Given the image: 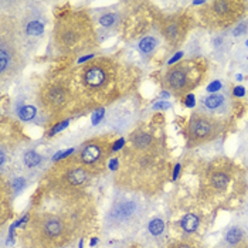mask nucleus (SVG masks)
<instances>
[{
	"instance_id": "obj_4",
	"label": "nucleus",
	"mask_w": 248,
	"mask_h": 248,
	"mask_svg": "<svg viewBox=\"0 0 248 248\" xmlns=\"http://www.w3.org/2000/svg\"><path fill=\"white\" fill-rule=\"evenodd\" d=\"M206 64L200 60H186L172 65L163 76V87L174 95L183 96L199 85Z\"/></svg>"
},
{
	"instance_id": "obj_20",
	"label": "nucleus",
	"mask_w": 248,
	"mask_h": 248,
	"mask_svg": "<svg viewBox=\"0 0 248 248\" xmlns=\"http://www.w3.org/2000/svg\"><path fill=\"white\" fill-rule=\"evenodd\" d=\"M36 114H37V109L33 105H26L19 111V118L24 122H29V121L34 119Z\"/></svg>"
},
{
	"instance_id": "obj_5",
	"label": "nucleus",
	"mask_w": 248,
	"mask_h": 248,
	"mask_svg": "<svg viewBox=\"0 0 248 248\" xmlns=\"http://www.w3.org/2000/svg\"><path fill=\"white\" fill-rule=\"evenodd\" d=\"M38 99L43 111L56 121L61 116H65L67 112H73L74 108L78 107L71 88L60 81L43 85L38 93Z\"/></svg>"
},
{
	"instance_id": "obj_22",
	"label": "nucleus",
	"mask_w": 248,
	"mask_h": 248,
	"mask_svg": "<svg viewBox=\"0 0 248 248\" xmlns=\"http://www.w3.org/2000/svg\"><path fill=\"white\" fill-rule=\"evenodd\" d=\"M165 230V223L160 218H155L149 223V231L153 235H160Z\"/></svg>"
},
{
	"instance_id": "obj_11",
	"label": "nucleus",
	"mask_w": 248,
	"mask_h": 248,
	"mask_svg": "<svg viewBox=\"0 0 248 248\" xmlns=\"http://www.w3.org/2000/svg\"><path fill=\"white\" fill-rule=\"evenodd\" d=\"M186 20L182 16H172L162 21V34L169 44L179 46L186 36Z\"/></svg>"
},
{
	"instance_id": "obj_16",
	"label": "nucleus",
	"mask_w": 248,
	"mask_h": 248,
	"mask_svg": "<svg viewBox=\"0 0 248 248\" xmlns=\"http://www.w3.org/2000/svg\"><path fill=\"white\" fill-rule=\"evenodd\" d=\"M121 21H122V17H121L119 13H116V12H109V13L102 15V16L98 19V24H99L102 29H105V30H115V29L121 24Z\"/></svg>"
},
{
	"instance_id": "obj_18",
	"label": "nucleus",
	"mask_w": 248,
	"mask_h": 248,
	"mask_svg": "<svg viewBox=\"0 0 248 248\" xmlns=\"http://www.w3.org/2000/svg\"><path fill=\"white\" fill-rule=\"evenodd\" d=\"M199 223H200V220H199V217L196 216V214H186L183 218H182V229L183 231H186V232H194L197 227H199Z\"/></svg>"
},
{
	"instance_id": "obj_6",
	"label": "nucleus",
	"mask_w": 248,
	"mask_h": 248,
	"mask_svg": "<svg viewBox=\"0 0 248 248\" xmlns=\"http://www.w3.org/2000/svg\"><path fill=\"white\" fill-rule=\"evenodd\" d=\"M24 60L21 54V40L17 29L10 23L9 30L1 24L0 34V76L1 79H12L23 70Z\"/></svg>"
},
{
	"instance_id": "obj_24",
	"label": "nucleus",
	"mask_w": 248,
	"mask_h": 248,
	"mask_svg": "<svg viewBox=\"0 0 248 248\" xmlns=\"http://www.w3.org/2000/svg\"><path fill=\"white\" fill-rule=\"evenodd\" d=\"M172 248H196L193 244L190 243H177V244H174Z\"/></svg>"
},
{
	"instance_id": "obj_17",
	"label": "nucleus",
	"mask_w": 248,
	"mask_h": 248,
	"mask_svg": "<svg viewBox=\"0 0 248 248\" xmlns=\"http://www.w3.org/2000/svg\"><path fill=\"white\" fill-rule=\"evenodd\" d=\"M157 47H159V40L156 37H153V36L143 37L139 41V44H138V48H139V51L143 56H152Z\"/></svg>"
},
{
	"instance_id": "obj_1",
	"label": "nucleus",
	"mask_w": 248,
	"mask_h": 248,
	"mask_svg": "<svg viewBox=\"0 0 248 248\" xmlns=\"http://www.w3.org/2000/svg\"><path fill=\"white\" fill-rule=\"evenodd\" d=\"M128 81L125 68L108 57L94 58L78 68L74 85L67 84L79 105L91 108L108 104L124 93Z\"/></svg>"
},
{
	"instance_id": "obj_13",
	"label": "nucleus",
	"mask_w": 248,
	"mask_h": 248,
	"mask_svg": "<svg viewBox=\"0 0 248 248\" xmlns=\"http://www.w3.org/2000/svg\"><path fill=\"white\" fill-rule=\"evenodd\" d=\"M129 148L135 151H149L156 148V140L149 132L139 129L129 136Z\"/></svg>"
},
{
	"instance_id": "obj_10",
	"label": "nucleus",
	"mask_w": 248,
	"mask_h": 248,
	"mask_svg": "<svg viewBox=\"0 0 248 248\" xmlns=\"http://www.w3.org/2000/svg\"><path fill=\"white\" fill-rule=\"evenodd\" d=\"M16 29L20 40L36 41L46 31V21L40 15L31 10L27 16L23 17V20L20 21V26H17Z\"/></svg>"
},
{
	"instance_id": "obj_7",
	"label": "nucleus",
	"mask_w": 248,
	"mask_h": 248,
	"mask_svg": "<svg viewBox=\"0 0 248 248\" xmlns=\"http://www.w3.org/2000/svg\"><path fill=\"white\" fill-rule=\"evenodd\" d=\"M244 13V4L234 0L211 1L202 13L203 21L214 29H224L234 24Z\"/></svg>"
},
{
	"instance_id": "obj_14",
	"label": "nucleus",
	"mask_w": 248,
	"mask_h": 248,
	"mask_svg": "<svg viewBox=\"0 0 248 248\" xmlns=\"http://www.w3.org/2000/svg\"><path fill=\"white\" fill-rule=\"evenodd\" d=\"M230 183V173L223 169H216L210 172L209 176V185H210L211 190L223 191L227 189Z\"/></svg>"
},
{
	"instance_id": "obj_21",
	"label": "nucleus",
	"mask_w": 248,
	"mask_h": 248,
	"mask_svg": "<svg viewBox=\"0 0 248 248\" xmlns=\"http://www.w3.org/2000/svg\"><path fill=\"white\" fill-rule=\"evenodd\" d=\"M23 160H24V165L27 168H36L38 163L41 162V156L38 153L30 151V152H27L24 155V159Z\"/></svg>"
},
{
	"instance_id": "obj_9",
	"label": "nucleus",
	"mask_w": 248,
	"mask_h": 248,
	"mask_svg": "<svg viewBox=\"0 0 248 248\" xmlns=\"http://www.w3.org/2000/svg\"><path fill=\"white\" fill-rule=\"evenodd\" d=\"M218 122L210 115L194 114L191 115L190 121L187 124V136L194 145L203 143L214 139L218 135Z\"/></svg>"
},
{
	"instance_id": "obj_3",
	"label": "nucleus",
	"mask_w": 248,
	"mask_h": 248,
	"mask_svg": "<svg viewBox=\"0 0 248 248\" xmlns=\"http://www.w3.org/2000/svg\"><path fill=\"white\" fill-rule=\"evenodd\" d=\"M70 237L68 223L57 214H38L29 223L26 241L33 248H56L67 244Z\"/></svg>"
},
{
	"instance_id": "obj_2",
	"label": "nucleus",
	"mask_w": 248,
	"mask_h": 248,
	"mask_svg": "<svg viewBox=\"0 0 248 248\" xmlns=\"http://www.w3.org/2000/svg\"><path fill=\"white\" fill-rule=\"evenodd\" d=\"M53 38L58 53L67 57L90 51L98 43L91 16L84 10H73L60 16L54 24Z\"/></svg>"
},
{
	"instance_id": "obj_15",
	"label": "nucleus",
	"mask_w": 248,
	"mask_h": 248,
	"mask_svg": "<svg viewBox=\"0 0 248 248\" xmlns=\"http://www.w3.org/2000/svg\"><path fill=\"white\" fill-rule=\"evenodd\" d=\"M227 98L224 95H220V94H213V95L207 96L203 99V105L209 109V111H217L220 114H224L226 112V108H227Z\"/></svg>"
},
{
	"instance_id": "obj_8",
	"label": "nucleus",
	"mask_w": 248,
	"mask_h": 248,
	"mask_svg": "<svg viewBox=\"0 0 248 248\" xmlns=\"http://www.w3.org/2000/svg\"><path fill=\"white\" fill-rule=\"evenodd\" d=\"M111 151L112 143L109 139L94 138L82 145L77 159L88 173H99L105 169V163Z\"/></svg>"
},
{
	"instance_id": "obj_19",
	"label": "nucleus",
	"mask_w": 248,
	"mask_h": 248,
	"mask_svg": "<svg viewBox=\"0 0 248 248\" xmlns=\"http://www.w3.org/2000/svg\"><path fill=\"white\" fill-rule=\"evenodd\" d=\"M241 240H243V232H241V230L240 229H231L226 234V241L229 243L230 246H238L240 243H241Z\"/></svg>"
},
{
	"instance_id": "obj_12",
	"label": "nucleus",
	"mask_w": 248,
	"mask_h": 248,
	"mask_svg": "<svg viewBox=\"0 0 248 248\" xmlns=\"http://www.w3.org/2000/svg\"><path fill=\"white\" fill-rule=\"evenodd\" d=\"M138 209L139 206L134 200H122L112 206V209L109 211V218L116 224L126 223L131 218H134L135 214L138 213Z\"/></svg>"
},
{
	"instance_id": "obj_23",
	"label": "nucleus",
	"mask_w": 248,
	"mask_h": 248,
	"mask_svg": "<svg viewBox=\"0 0 248 248\" xmlns=\"http://www.w3.org/2000/svg\"><path fill=\"white\" fill-rule=\"evenodd\" d=\"M246 33H248V21L237 23V26L234 27V36L240 37V36H244Z\"/></svg>"
}]
</instances>
